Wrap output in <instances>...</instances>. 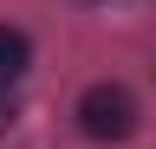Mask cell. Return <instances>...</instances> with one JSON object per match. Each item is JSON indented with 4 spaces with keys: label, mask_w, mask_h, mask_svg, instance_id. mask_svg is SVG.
I'll return each instance as SVG.
<instances>
[{
    "label": "cell",
    "mask_w": 156,
    "mask_h": 149,
    "mask_svg": "<svg viewBox=\"0 0 156 149\" xmlns=\"http://www.w3.org/2000/svg\"><path fill=\"white\" fill-rule=\"evenodd\" d=\"M78 130H85L91 143H124L136 130V97L124 84H91L85 97H78Z\"/></svg>",
    "instance_id": "obj_1"
},
{
    "label": "cell",
    "mask_w": 156,
    "mask_h": 149,
    "mask_svg": "<svg viewBox=\"0 0 156 149\" xmlns=\"http://www.w3.org/2000/svg\"><path fill=\"white\" fill-rule=\"evenodd\" d=\"M26 65H33L26 32H20V26H0V91H13L20 78H26Z\"/></svg>",
    "instance_id": "obj_2"
},
{
    "label": "cell",
    "mask_w": 156,
    "mask_h": 149,
    "mask_svg": "<svg viewBox=\"0 0 156 149\" xmlns=\"http://www.w3.org/2000/svg\"><path fill=\"white\" fill-rule=\"evenodd\" d=\"M13 117H20V110H13V91H0V130H13Z\"/></svg>",
    "instance_id": "obj_3"
}]
</instances>
